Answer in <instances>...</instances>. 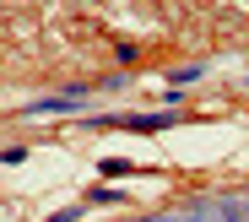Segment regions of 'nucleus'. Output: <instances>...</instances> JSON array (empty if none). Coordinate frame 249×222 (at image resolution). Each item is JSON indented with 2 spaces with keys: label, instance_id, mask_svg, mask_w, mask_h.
<instances>
[{
  "label": "nucleus",
  "instance_id": "nucleus-1",
  "mask_svg": "<svg viewBox=\"0 0 249 222\" xmlns=\"http://www.w3.org/2000/svg\"><path fill=\"white\" fill-rule=\"evenodd\" d=\"M92 98V87H65V92H49V98H33L27 109H22V119H44V114H65V109H76V103H87Z\"/></svg>",
  "mask_w": 249,
  "mask_h": 222
},
{
  "label": "nucleus",
  "instance_id": "nucleus-2",
  "mask_svg": "<svg viewBox=\"0 0 249 222\" xmlns=\"http://www.w3.org/2000/svg\"><path fill=\"white\" fill-rule=\"evenodd\" d=\"M179 114L174 109H162V114H103V119H92V125H119V130H168ZM87 125V130H92Z\"/></svg>",
  "mask_w": 249,
  "mask_h": 222
},
{
  "label": "nucleus",
  "instance_id": "nucleus-3",
  "mask_svg": "<svg viewBox=\"0 0 249 222\" xmlns=\"http://www.w3.org/2000/svg\"><path fill=\"white\" fill-rule=\"evenodd\" d=\"M114 201H124V195H119L114 185H98V190L87 195V206H114Z\"/></svg>",
  "mask_w": 249,
  "mask_h": 222
},
{
  "label": "nucleus",
  "instance_id": "nucleus-4",
  "mask_svg": "<svg viewBox=\"0 0 249 222\" xmlns=\"http://www.w3.org/2000/svg\"><path fill=\"white\" fill-rule=\"evenodd\" d=\"M200 76H206L200 65H184V71H174V87H190V81H200Z\"/></svg>",
  "mask_w": 249,
  "mask_h": 222
},
{
  "label": "nucleus",
  "instance_id": "nucleus-5",
  "mask_svg": "<svg viewBox=\"0 0 249 222\" xmlns=\"http://www.w3.org/2000/svg\"><path fill=\"white\" fill-rule=\"evenodd\" d=\"M98 168H103V173H108V179H114V173H130V163H119V157H103V163H98Z\"/></svg>",
  "mask_w": 249,
  "mask_h": 222
},
{
  "label": "nucleus",
  "instance_id": "nucleus-6",
  "mask_svg": "<svg viewBox=\"0 0 249 222\" xmlns=\"http://www.w3.org/2000/svg\"><path fill=\"white\" fill-rule=\"evenodd\" d=\"M81 211H87V206H65V211H60V217H54V222H76V217H81Z\"/></svg>",
  "mask_w": 249,
  "mask_h": 222
}]
</instances>
